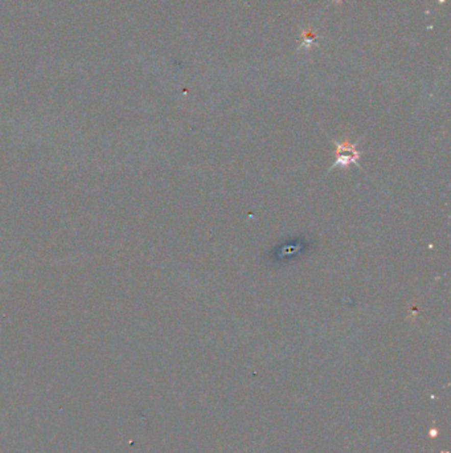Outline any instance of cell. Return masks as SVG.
<instances>
[{
	"mask_svg": "<svg viewBox=\"0 0 451 453\" xmlns=\"http://www.w3.org/2000/svg\"><path fill=\"white\" fill-rule=\"evenodd\" d=\"M336 147V161L332 166V169L336 167V166H343V167H348L349 165H358L359 158H360L361 152L356 150V145L358 142L351 145L347 141L343 143L335 142Z\"/></svg>",
	"mask_w": 451,
	"mask_h": 453,
	"instance_id": "cell-1",
	"label": "cell"
},
{
	"mask_svg": "<svg viewBox=\"0 0 451 453\" xmlns=\"http://www.w3.org/2000/svg\"><path fill=\"white\" fill-rule=\"evenodd\" d=\"M338 2H340V0H338Z\"/></svg>",
	"mask_w": 451,
	"mask_h": 453,
	"instance_id": "cell-3",
	"label": "cell"
},
{
	"mask_svg": "<svg viewBox=\"0 0 451 453\" xmlns=\"http://www.w3.org/2000/svg\"><path fill=\"white\" fill-rule=\"evenodd\" d=\"M318 40V33L313 29H303L302 31V47L304 49H311L316 44Z\"/></svg>",
	"mask_w": 451,
	"mask_h": 453,
	"instance_id": "cell-2",
	"label": "cell"
}]
</instances>
